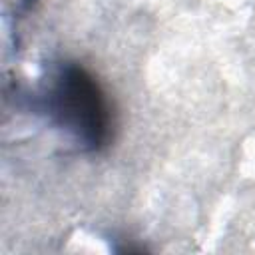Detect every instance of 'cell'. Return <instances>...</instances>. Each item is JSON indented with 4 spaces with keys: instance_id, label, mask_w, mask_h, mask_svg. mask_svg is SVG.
<instances>
[{
    "instance_id": "obj_1",
    "label": "cell",
    "mask_w": 255,
    "mask_h": 255,
    "mask_svg": "<svg viewBox=\"0 0 255 255\" xmlns=\"http://www.w3.org/2000/svg\"><path fill=\"white\" fill-rule=\"evenodd\" d=\"M52 124L68 131L86 151H100L112 137V110L96 78L80 64L56 68L44 94Z\"/></svg>"
}]
</instances>
